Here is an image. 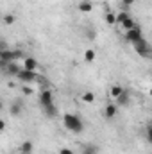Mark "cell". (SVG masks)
Returning a JSON list of instances; mask_svg holds the SVG:
<instances>
[{
	"label": "cell",
	"mask_w": 152,
	"mask_h": 154,
	"mask_svg": "<svg viewBox=\"0 0 152 154\" xmlns=\"http://www.w3.org/2000/svg\"><path fill=\"white\" fill-rule=\"evenodd\" d=\"M63 125L68 131H72V133H82V129H84L82 120L77 115H72V113H66V115L63 116Z\"/></svg>",
	"instance_id": "1"
},
{
	"label": "cell",
	"mask_w": 152,
	"mask_h": 154,
	"mask_svg": "<svg viewBox=\"0 0 152 154\" xmlns=\"http://www.w3.org/2000/svg\"><path fill=\"white\" fill-rule=\"evenodd\" d=\"M18 59H23V54L20 50H13V48H4L0 50V61L4 63H13V61H18Z\"/></svg>",
	"instance_id": "2"
},
{
	"label": "cell",
	"mask_w": 152,
	"mask_h": 154,
	"mask_svg": "<svg viewBox=\"0 0 152 154\" xmlns=\"http://www.w3.org/2000/svg\"><path fill=\"white\" fill-rule=\"evenodd\" d=\"M39 74L38 72H32V70H25V68H22L20 72H18V75L16 79L20 81V82H23V84H27V82H32V81H38L39 79Z\"/></svg>",
	"instance_id": "3"
},
{
	"label": "cell",
	"mask_w": 152,
	"mask_h": 154,
	"mask_svg": "<svg viewBox=\"0 0 152 154\" xmlns=\"http://www.w3.org/2000/svg\"><path fill=\"white\" fill-rule=\"evenodd\" d=\"M132 45H134V50H136L140 56H143V57H149V56H150V45H149V41L145 38L138 39V41L132 43Z\"/></svg>",
	"instance_id": "4"
},
{
	"label": "cell",
	"mask_w": 152,
	"mask_h": 154,
	"mask_svg": "<svg viewBox=\"0 0 152 154\" xmlns=\"http://www.w3.org/2000/svg\"><path fill=\"white\" fill-rule=\"evenodd\" d=\"M141 38H143V34H141V27H140V25H136V27L125 31V39L131 41V43H136L138 39H141Z\"/></svg>",
	"instance_id": "5"
},
{
	"label": "cell",
	"mask_w": 152,
	"mask_h": 154,
	"mask_svg": "<svg viewBox=\"0 0 152 154\" xmlns=\"http://www.w3.org/2000/svg\"><path fill=\"white\" fill-rule=\"evenodd\" d=\"M4 68H5V74H7L9 77H16V75H18V72L22 70V66H20L16 61H13V63H7Z\"/></svg>",
	"instance_id": "6"
},
{
	"label": "cell",
	"mask_w": 152,
	"mask_h": 154,
	"mask_svg": "<svg viewBox=\"0 0 152 154\" xmlns=\"http://www.w3.org/2000/svg\"><path fill=\"white\" fill-rule=\"evenodd\" d=\"M39 102H41L43 108L48 106V104H52V102H54V95H52V91H50V90H43L41 95H39Z\"/></svg>",
	"instance_id": "7"
},
{
	"label": "cell",
	"mask_w": 152,
	"mask_h": 154,
	"mask_svg": "<svg viewBox=\"0 0 152 154\" xmlns=\"http://www.w3.org/2000/svg\"><path fill=\"white\" fill-rule=\"evenodd\" d=\"M131 104V93L127 90H123L118 97H116V106H129Z\"/></svg>",
	"instance_id": "8"
},
{
	"label": "cell",
	"mask_w": 152,
	"mask_h": 154,
	"mask_svg": "<svg viewBox=\"0 0 152 154\" xmlns=\"http://www.w3.org/2000/svg\"><path fill=\"white\" fill-rule=\"evenodd\" d=\"M23 68L36 72V70H38V61H36L34 57H23Z\"/></svg>",
	"instance_id": "9"
},
{
	"label": "cell",
	"mask_w": 152,
	"mask_h": 154,
	"mask_svg": "<svg viewBox=\"0 0 152 154\" xmlns=\"http://www.w3.org/2000/svg\"><path fill=\"white\" fill-rule=\"evenodd\" d=\"M95 91H84L82 95H81V100L84 102V104H93L95 102Z\"/></svg>",
	"instance_id": "10"
},
{
	"label": "cell",
	"mask_w": 152,
	"mask_h": 154,
	"mask_svg": "<svg viewBox=\"0 0 152 154\" xmlns=\"http://www.w3.org/2000/svg\"><path fill=\"white\" fill-rule=\"evenodd\" d=\"M34 151V143L31 142V140H27V142H23L22 145H20V152L22 154H31Z\"/></svg>",
	"instance_id": "11"
},
{
	"label": "cell",
	"mask_w": 152,
	"mask_h": 154,
	"mask_svg": "<svg viewBox=\"0 0 152 154\" xmlns=\"http://www.w3.org/2000/svg\"><path fill=\"white\" fill-rule=\"evenodd\" d=\"M77 9H79L81 13H91L93 5H91V2H88V0H81L79 5H77Z\"/></svg>",
	"instance_id": "12"
},
{
	"label": "cell",
	"mask_w": 152,
	"mask_h": 154,
	"mask_svg": "<svg viewBox=\"0 0 152 154\" xmlns=\"http://www.w3.org/2000/svg\"><path fill=\"white\" fill-rule=\"evenodd\" d=\"M104 113H106L108 118H114L116 113H118V106H116V104H108L106 109H104Z\"/></svg>",
	"instance_id": "13"
},
{
	"label": "cell",
	"mask_w": 152,
	"mask_h": 154,
	"mask_svg": "<svg viewBox=\"0 0 152 154\" xmlns=\"http://www.w3.org/2000/svg\"><path fill=\"white\" fill-rule=\"evenodd\" d=\"M22 111H23V106L20 102H14L13 106H9V115L18 116V115H22Z\"/></svg>",
	"instance_id": "14"
},
{
	"label": "cell",
	"mask_w": 152,
	"mask_h": 154,
	"mask_svg": "<svg viewBox=\"0 0 152 154\" xmlns=\"http://www.w3.org/2000/svg\"><path fill=\"white\" fill-rule=\"evenodd\" d=\"M95 57H97L95 48H86V50H84V61H86V63H93Z\"/></svg>",
	"instance_id": "15"
},
{
	"label": "cell",
	"mask_w": 152,
	"mask_h": 154,
	"mask_svg": "<svg viewBox=\"0 0 152 154\" xmlns=\"http://www.w3.org/2000/svg\"><path fill=\"white\" fill-rule=\"evenodd\" d=\"M120 25H122V29H125V31H129V29H132V27H136V22H134V20L131 18V16H127V18H125V20H123V22H122Z\"/></svg>",
	"instance_id": "16"
},
{
	"label": "cell",
	"mask_w": 152,
	"mask_h": 154,
	"mask_svg": "<svg viewBox=\"0 0 152 154\" xmlns=\"http://www.w3.org/2000/svg\"><path fill=\"white\" fill-rule=\"evenodd\" d=\"M14 22H16V16L11 14V13H7V14L2 16V23H5V25H13Z\"/></svg>",
	"instance_id": "17"
},
{
	"label": "cell",
	"mask_w": 152,
	"mask_h": 154,
	"mask_svg": "<svg viewBox=\"0 0 152 154\" xmlns=\"http://www.w3.org/2000/svg\"><path fill=\"white\" fill-rule=\"evenodd\" d=\"M43 109H45L47 116H56V115H57V108L54 106V102H52V104H48V106H45Z\"/></svg>",
	"instance_id": "18"
},
{
	"label": "cell",
	"mask_w": 152,
	"mask_h": 154,
	"mask_svg": "<svg viewBox=\"0 0 152 154\" xmlns=\"http://www.w3.org/2000/svg\"><path fill=\"white\" fill-rule=\"evenodd\" d=\"M122 91H123V88H122V86H118V84H114V86H111V88H109V95H111L113 99H116Z\"/></svg>",
	"instance_id": "19"
},
{
	"label": "cell",
	"mask_w": 152,
	"mask_h": 154,
	"mask_svg": "<svg viewBox=\"0 0 152 154\" xmlns=\"http://www.w3.org/2000/svg\"><path fill=\"white\" fill-rule=\"evenodd\" d=\"M82 154H99V147H95V145H88V147L82 149Z\"/></svg>",
	"instance_id": "20"
},
{
	"label": "cell",
	"mask_w": 152,
	"mask_h": 154,
	"mask_svg": "<svg viewBox=\"0 0 152 154\" xmlns=\"http://www.w3.org/2000/svg\"><path fill=\"white\" fill-rule=\"evenodd\" d=\"M106 23H108V25H114V23H116V16H114L113 13H108V14H106Z\"/></svg>",
	"instance_id": "21"
},
{
	"label": "cell",
	"mask_w": 152,
	"mask_h": 154,
	"mask_svg": "<svg viewBox=\"0 0 152 154\" xmlns=\"http://www.w3.org/2000/svg\"><path fill=\"white\" fill-rule=\"evenodd\" d=\"M22 91H23V95H27V97H31V95L34 93V90H32L31 86H27V84H23V86H22Z\"/></svg>",
	"instance_id": "22"
},
{
	"label": "cell",
	"mask_w": 152,
	"mask_h": 154,
	"mask_svg": "<svg viewBox=\"0 0 152 154\" xmlns=\"http://www.w3.org/2000/svg\"><path fill=\"white\" fill-rule=\"evenodd\" d=\"M114 16H116V23H122L129 14H127V13H118V14H114Z\"/></svg>",
	"instance_id": "23"
},
{
	"label": "cell",
	"mask_w": 152,
	"mask_h": 154,
	"mask_svg": "<svg viewBox=\"0 0 152 154\" xmlns=\"http://www.w3.org/2000/svg\"><path fill=\"white\" fill-rule=\"evenodd\" d=\"M59 154H75L72 149H68V147H63V149H59Z\"/></svg>",
	"instance_id": "24"
},
{
	"label": "cell",
	"mask_w": 152,
	"mask_h": 154,
	"mask_svg": "<svg viewBox=\"0 0 152 154\" xmlns=\"http://www.w3.org/2000/svg\"><path fill=\"white\" fill-rule=\"evenodd\" d=\"M134 2H136V0H122V4H123V5H127V7H129V5H132Z\"/></svg>",
	"instance_id": "25"
},
{
	"label": "cell",
	"mask_w": 152,
	"mask_h": 154,
	"mask_svg": "<svg viewBox=\"0 0 152 154\" xmlns=\"http://www.w3.org/2000/svg\"><path fill=\"white\" fill-rule=\"evenodd\" d=\"M4 48H9V47H7L5 41H0V50H4Z\"/></svg>",
	"instance_id": "26"
},
{
	"label": "cell",
	"mask_w": 152,
	"mask_h": 154,
	"mask_svg": "<svg viewBox=\"0 0 152 154\" xmlns=\"http://www.w3.org/2000/svg\"><path fill=\"white\" fill-rule=\"evenodd\" d=\"M4 129H5V122H4V120H2V118H0V133H2V131H4Z\"/></svg>",
	"instance_id": "27"
},
{
	"label": "cell",
	"mask_w": 152,
	"mask_h": 154,
	"mask_svg": "<svg viewBox=\"0 0 152 154\" xmlns=\"http://www.w3.org/2000/svg\"><path fill=\"white\" fill-rule=\"evenodd\" d=\"M0 109H4V102L2 100H0Z\"/></svg>",
	"instance_id": "28"
},
{
	"label": "cell",
	"mask_w": 152,
	"mask_h": 154,
	"mask_svg": "<svg viewBox=\"0 0 152 154\" xmlns=\"http://www.w3.org/2000/svg\"><path fill=\"white\" fill-rule=\"evenodd\" d=\"M0 22H2V14H0Z\"/></svg>",
	"instance_id": "29"
}]
</instances>
